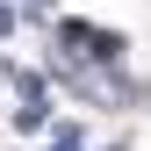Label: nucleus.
<instances>
[{"label":"nucleus","mask_w":151,"mask_h":151,"mask_svg":"<svg viewBox=\"0 0 151 151\" xmlns=\"http://www.w3.org/2000/svg\"><path fill=\"white\" fill-rule=\"evenodd\" d=\"M14 93H22V108H14V129H43V115H50L43 79H36V72H22V79H14Z\"/></svg>","instance_id":"f03ea898"},{"label":"nucleus","mask_w":151,"mask_h":151,"mask_svg":"<svg viewBox=\"0 0 151 151\" xmlns=\"http://www.w3.org/2000/svg\"><path fill=\"white\" fill-rule=\"evenodd\" d=\"M58 43H65V50H86L93 65H115V58H122V36H115V29H86V22H58Z\"/></svg>","instance_id":"f257e3e1"},{"label":"nucleus","mask_w":151,"mask_h":151,"mask_svg":"<svg viewBox=\"0 0 151 151\" xmlns=\"http://www.w3.org/2000/svg\"><path fill=\"white\" fill-rule=\"evenodd\" d=\"M7 29H14V14H7V7H0V36H7Z\"/></svg>","instance_id":"7ed1b4c3"}]
</instances>
